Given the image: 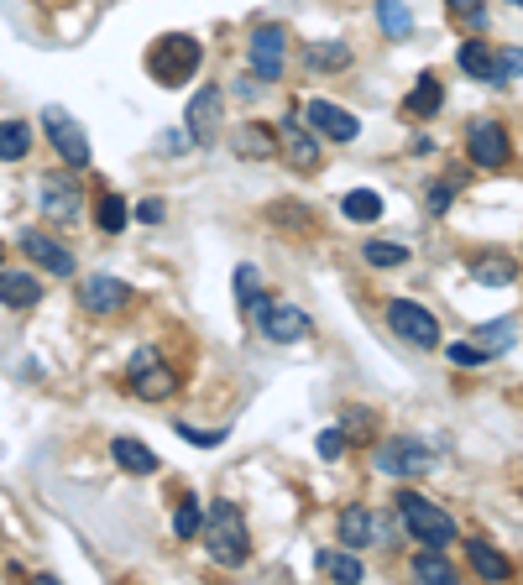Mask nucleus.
<instances>
[{
  "label": "nucleus",
  "mask_w": 523,
  "mask_h": 585,
  "mask_svg": "<svg viewBox=\"0 0 523 585\" xmlns=\"http://www.w3.org/2000/svg\"><path fill=\"white\" fill-rule=\"evenodd\" d=\"M204 544H210V559L225 570L246 565L252 554V533H246V518L236 502H210V518H204Z\"/></svg>",
  "instance_id": "obj_1"
},
{
  "label": "nucleus",
  "mask_w": 523,
  "mask_h": 585,
  "mask_svg": "<svg viewBox=\"0 0 523 585\" xmlns=\"http://www.w3.org/2000/svg\"><path fill=\"white\" fill-rule=\"evenodd\" d=\"M398 518H403L408 538H419L424 549H450L456 544V518L440 512L435 502H424L419 491H398Z\"/></svg>",
  "instance_id": "obj_2"
},
{
  "label": "nucleus",
  "mask_w": 523,
  "mask_h": 585,
  "mask_svg": "<svg viewBox=\"0 0 523 585\" xmlns=\"http://www.w3.org/2000/svg\"><path fill=\"white\" fill-rule=\"evenodd\" d=\"M199 58H204L199 37L173 32V37H163V42L147 53V68H152V79L163 84V89H178V84H189V79L199 74Z\"/></svg>",
  "instance_id": "obj_3"
},
{
  "label": "nucleus",
  "mask_w": 523,
  "mask_h": 585,
  "mask_svg": "<svg viewBox=\"0 0 523 585\" xmlns=\"http://www.w3.org/2000/svg\"><path fill=\"white\" fill-rule=\"evenodd\" d=\"M246 314H252V319H257V330H262L267 340H278V345L309 340V314H304V309H293V303H278V298L257 293L252 303H246Z\"/></svg>",
  "instance_id": "obj_4"
},
{
  "label": "nucleus",
  "mask_w": 523,
  "mask_h": 585,
  "mask_svg": "<svg viewBox=\"0 0 523 585\" xmlns=\"http://www.w3.org/2000/svg\"><path fill=\"white\" fill-rule=\"evenodd\" d=\"M126 387L142 397V403H163V397L173 392V371H168V361L157 356L152 345H142L131 356V366H126Z\"/></svg>",
  "instance_id": "obj_5"
},
{
  "label": "nucleus",
  "mask_w": 523,
  "mask_h": 585,
  "mask_svg": "<svg viewBox=\"0 0 523 585\" xmlns=\"http://www.w3.org/2000/svg\"><path fill=\"white\" fill-rule=\"evenodd\" d=\"M388 330L398 335V340H408V345H440V319L424 309V303H414V298H393L388 303Z\"/></svg>",
  "instance_id": "obj_6"
},
{
  "label": "nucleus",
  "mask_w": 523,
  "mask_h": 585,
  "mask_svg": "<svg viewBox=\"0 0 523 585\" xmlns=\"http://www.w3.org/2000/svg\"><path fill=\"white\" fill-rule=\"evenodd\" d=\"M42 131L53 136V147L63 152L68 168H89V157H95V152H89V136H84L74 121H68L63 105H48V110H42Z\"/></svg>",
  "instance_id": "obj_7"
},
{
  "label": "nucleus",
  "mask_w": 523,
  "mask_h": 585,
  "mask_svg": "<svg viewBox=\"0 0 523 585\" xmlns=\"http://www.w3.org/2000/svg\"><path fill=\"white\" fill-rule=\"evenodd\" d=\"M429 450L419 439H388V444H377V471L382 476H424L429 471Z\"/></svg>",
  "instance_id": "obj_8"
},
{
  "label": "nucleus",
  "mask_w": 523,
  "mask_h": 585,
  "mask_svg": "<svg viewBox=\"0 0 523 585\" xmlns=\"http://www.w3.org/2000/svg\"><path fill=\"white\" fill-rule=\"evenodd\" d=\"M37 204H42V215H48V220H58V225H74L79 220V189H74V178H42L37 183Z\"/></svg>",
  "instance_id": "obj_9"
},
{
  "label": "nucleus",
  "mask_w": 523,
  "mask_h": 585,
  "mask_svg": "<svg viewBox=\"0 0 523 585\" xmlns=\"http://www.w3.org/2000/svg\"><path fill=\"white\" fill-rule=\"evenodd\" d=\"M246 48H252V74L257 79H283V48H288L283 27H257Z\"/></svg>",
  "instance_id": "obj_10"
},
{
  "label": "nucleus",
  "mask_w": 523,
  "mask_h": 585,
  "mask_svg": "<svg viewBox=\"0 0 523 585\" xmlns=\"http://www.w3.org/2000/svg\"><path fill=\"white\" fill-rule=\"evenodd\" d=\"M126 298H131V288L121 283V277H84V283H79V303H84V309L89 314H121L126 309Z\"/></svg>",
  "instance_id": "obj_11"
},
{
  "label": "nucleus",
  "mask_w": 523,
  "mask_h": 585,
  "mask_svg": "<svg viewBox=\"0 0 523 585\" xmlns=\"http://www.w3.org/2000/svg\"><path fill=\"white\" fill-rule=\"evenodd\" d=\"M466 147H471V162H482V168H503L508 162V131L497 121H471Z\"/></svg>",
  "instance_id": "obj_12"
},
{
  "label": "nucleus",
  "mask_w": 523,
  "mask_h": 585,
  "mask_svg": "<svg viewBox=\"0 0 523 585\" xmlns=\"http://www.w3.org/2000/svg\"><path fill=\"white\" fill-rule=\"evenodd\" d=\"M304 115H309V126L320 131V136H330V142H356V131H361L356 115L340 110V105H330V100H309Z\"/></svg>",
  "instance_id": "obj_13"
},
{
  "label": "nucleus",
  "mask_w": 523,
  "mask_h": 585,
  "mask_svg": "<svg viewBox=\"0 0 523 585\" xmlns=\"http://www.w3.org/2000/svg\"><path fill=\"white\" fill-rule=\"evenodd\" d=\"M382 533H388V523H382L377 512H367V507H346V512H340V544H346V549L382 544Z\"/></svg>",
  "instance_id": "obj_14"
},
{
  "label": "nucleus",
  "mask_w": 523,
  "mask_h": 585,
  "mask_svg": "<svg viewBox=\"0 0 523 585\" xmlns=\"http://www.w3.org/2000/svg\"><path fill=\"white\" fill-rule=\"evenodd\" d=\"M21 251H27L42 272H53V277H74V251H63L53 236H42V230H27V236H21Z\"/></svg>",
  "instance_id": "obj_15"
},
{
  "label": "nucleus",
  "mask_w": 523,
  "mask_h": 585,
  "mask_svg": "<svg viewBox=\"0 0 523 585\" xmlns=\"http://www.w3.org/2000/svg\"><path fill=\"white\" fill-rule=\"evenodd\" d=\"M215 121H220V89H199V95L189 100V136H194V147L215 142Z\"/></svg>",
  "instance_id": "obj_16"
},
{
  "label": "nucleus",
  "mask_w": 523,
  "mask_h": 585,
  "mask_svg": "<svg viewBox=\"0 0 523 585\" xmlns=\"http://www.w3.org/2000/svg\"><path fill=\"white\" fill-rule=\"evenodd\" d=\"M0 303H11V309H32V303H42V283L32 272H6L0 267Z\"/></svg>",
  "instance_id": "obj_17"
},
{
  "label": "nucleus",
  "mask_w": 523,
  "mask_h": 585,
  "mask_svg": "<svg viewBox=\"0 0 523 585\" xmlns=\"http://www.w3.org/2000/svg\"><path fill=\"white\" fill-rule=\"evenodd\" d=\"M461 68H466V74L471 79H482V84H497V53L487 48V42L482 37H471V42H461Z\"/></svg>",
  "instance_id": "obj_18"
},
{
  "label": "nucleus",
  "mask_w": 523,
  "mask_h": 585,
  "mask_svg": "<svg viewBox=\"0 0 523 585\" xmlns=\"http://www.w3.org/2000/svg\"><path fill=\"white\" fill-rule=\"evenodd\" d=\"M466 559H471V570L482 575V580H508L513 570H508V559L497 554L487 538H466Z\"/></svg>",
  "instance_id": "obj_19"
},
{
  "label": "nucleus",
  "mask_w": 523,
  "mask_h": 585,
  "mask_svg": "<svg viewBox=\"0 0 523 585\" xmlns=\"http://www.w3.org/2000/svg\"><path fill=\"white\" fill-rule=\"evenodd\" d=\"M283 147H288V157L299 162V168H320V147H314V136L293 121V115H283Z\"/></svg>",
  "instance_id": "obj_20"
},
{
  "label": "nucleus",
  "mask_w": 523,
  "mask_h": 585,
  "mask_svg": "<svg viewBox=\"0 0 523 585\" xmlns=\"http://www.w3.org/2000/svg\"><path fill=\"white\" fill-rule=\"evenodd\" d=\"M110 455H116V465H121V471H136V476H152L157 471V455L147 450V444L142 439H116V444H110Z\"/></svg>",
  "instance_id": "obj_21"
},
{
  "label": "nucleus",
  "mask_w": 523,
  "mask_h": 585,
  "mask_svg": "<svg viewBox=\"0 0 523 585\" xmlns=\"http://www.w3.org/2000/svg\"><path fill=\"white\" fill-rule=\"evenodd\" d=\"M32 152V126L27 121H0V162H21Z\"/></svg>",
  "instance_id": "obj_22"
},
{
  "label": "nucleus",
  "mask_w": 523,
  "mask_h": 585,
  "mask_svg": "<svg viewBox=\"0 0 523 585\" xmlns=\"http://www.w3.org/2000/svg\"><path fill=\"white\" fill-rule=\"evenodd\" d=\"M320 570H325L330 580H346V585H361V580H367L361 559H356V554H346V549H325V554H320Z\"/></svg>",
  "instance_id": "obj_23"
},
{
  "label": "nucleus",
  "mask_w": 523,
  "mask_h": 585,
  "mask_svg": "<svg viewBox=\"0 0 523 585\" xmlns=\"http://www.w3.org/2000/svg\"><path fill=\"white\" fill-rule=\"evenodd\" d=\"M440 105H445L440 79H435V74H419V84L408 89V115H435Z\"/></svg>",
  "instance_id": "obj_24"
},
{
  "label": "nucleus",
  "mask_w": 523,
  "mask_h": 585,
  "mask_svg": "<svg viewBox=\"0 0 523 585\" xmlns=\"http://www.w3.org/2000/svg\"><path fill=\"white\" fill-rule=\"evenodd\" d=\"M340 209H346V220L367 225V220H377V215H382V209H388V204H382V194H377V189H351L346 199H340Z\"/></svg>",
  "instance_id": "obj_25"
},
{
  "label": "nucleus",
  "mask_w": 523,
  "mask_h": 585,
  "mask_svg": "<svg viewBox=\"0 0 523 585\" xmlns=\"http://www.w3.org/2000/svg\"><path fill=\"white\" fill-rule=\"evenodd\" d=\"M414 580H429V585H450L456 570H450V559L440 549H419L414 554Z\"/></svg>",
  "instance_id": "obj_26"
},
{
  "label": "nucleus",
  "mask_w": 523,
  "mask_h": 585,
  "mask_svg": "<svg viewBox=\"0 0 523 585\" xmlns=\"http://www.w3.org/2000/svg\"><path fill=\"white\" fill-rule=\"evenodd\" d=\"M377 21L388 37H408V27H414V16H408L403 0H377Z\"/></svg>",
  "instance_id": "obj_27"
},
{
  "label": "nucleus",
  "mask_w": 523,
  "mask_h": 585,
  "mask_svg": "<svg viewBox=\"0 0 523 585\" xmlns=\"http://www.w3.org/2000/svg\"><path fill=\"white\" fill-rule=\"evenodd\" d=\"M309 68H346L351 63V48L346 42H309Z\"/></svg>",
  "instance_id": "obj_28"
},
{
  "label": "nucleus",
  "mask_w": 523,
  "mask_h": 585,
  "mask_svg": "<svg viewBox=\"0 0 523 585\" xmlns=\"http://www.w3.org/2000/svg\"><path fill=\"white\" fill-rule=\"evenodd\" d=\"M471 272H476V283L482 288H508L513 283V262H503V256H482Z\"/></svg>",
  "instance_id": "obj_29"
},
{
  "label": "nucleus",
  "mask_w": 523,
  "mask_h": 585,
  "mask_svg": "<svg viewBox=\"0 0 523 585\" xmlns=\"http://www.w3.org/2000/svg\"><path fill=\"white\" fill-rule=\"evenodd\" d=\"M95 220H100L105 236H116V230L131 220V209H126V199H121V194H105V199H100V209H95Z\"/></svg>",
  "instance_id": "obj_30"
},
{
  "label": "nucleus",
  "mask_w": 523,
  "mask_h": 585,
  "mask_svg": "<svg viewBox=\"0 0 523 585\" xmlns=\"http://www.w3.org/2000/svg\"><path fill=\"white\" fill-rule=\"evenodd\" d=\"M361 256H367L372 267H403L408 246H398V241H367V246H361Z\"/></svg>",
  "instance_id": "obj_31"
},
{
  "label": "nucleus",
  "mask_w": 523,
  "mask_h": 585,
  "mask_svg": "<svg viewBox=\"0 0 523 585\" xmlns=\"http://www.w3.org/2000/svg\"><path fill=\"white\" fill-rule=\"evenodd\" d=\"M199 528H204V512H199L194 497H184V502H178V512H173V533L178 538H199Z\"/></svg>",
  "instance_id": "obj_32"
},
{
  "label": "nucleus",
  "mask_w": 523,
  "mask_h": 585,
  "mask_svg": "<svg viewBox=\"0 0 523 585\" xmlns=\"http://www.w3.org/2000/svg\"><path fill=\"white\" fill-rule=\"evenodd\" d=\"M236 152H241V157H252V152L267 157V152H272V136L257 131V126H246V131H236Z\"/></svg>",
  "instance_id": "obj_33"
},
{
  "label": "nucleus",
  "mask_w": 523,
  "mask_h": 585,
  "mask_svg": "<svg viewBox=\"0 0 523 585\" xmlns=\"http://www.w3.org/2000/svg\"><path fill=\"white\" fill-rule=\"evenodd\" d=\"M257 283H262L257 267H252V262H241V267H236V303H241V309H246V303H252V298L262 293Z\"/></svg>",
  "instance_id": "obj_34"
},
{
  "label": "nucleus",
  "mask_w": 523,
  "mask_h": 585,
  "mask_svg": "<svg viewBox=\"0 0 523 585\" xmlns=\"http://www.w3.org/2000/svg\"><path fill=\"white\" fill-rule=\"evenodd\" d=\"M482 345L487 350H497V345H513V319H492V324H482Z\"/></svg>",
  "instance_id": "obj_35"
},
{
  "label": "nucleus",
  "mask_w": 523,
  "mask_h": 585,
  "mask_svg": "<svg viewBox=\"0 0 523 585\" xmlns=\"http://www.w3.org/2000/svg\"><path fill=\"white\" fill-rule=\"evenodd\" d=\"M445 6L456 16H466V27H476V32L487 27V6H476V0H445Z\"/></svg>",
  "instance_id": "obj_36"
},
{
  "label": "nucleus",
  "mask_w": 523,
  "mask_h": 585,
  "mask_svg": "<svg viewBox=\"0 0 523 585\" xmlns=\"http://www.w3.org/2000/svg\"><path fill=\"white\" fill-rule=\"evenodd\" d=\"M346 439H372V413L367 408H346Z\"/></svg>",
  "instance_id": "obj_37"
},
{
  "label": "nucleus",
  "mask_w": 523,
  "mask_h": 585,
  "mask_svg": "<svg viewBox=\"0 0 523 585\" xmlns=\"http://www.w3.org/2000/svg\"><path fill=\"white\" fill-rule=\"evenodd\" d=\"M487 356H492V350H487V345H461V340H456V345H450V361H456V366H482Z\"/></svg>",
  "instance_id": "obj_38"
},
{
  "label": "nucleus",
  "mask_w": 523,
  "mask_h": 585,
  "mask_svg": "<svg viewBox=\"0 0 523 585\" xmlns=\"http://www.w3.org/2000/svg\"><path fill=\"white\" fill-rule=\"evenodd\" d=\"M523 74V48H503L497 53V79H518Z\"/></svg>",
  "instance_id": "obj_39"
},
{
  "label": "nucleus",
  "mask_w": 523,
  "mask_h": 585,
  "mask_svg": "<svg viewBox=\"0 0 523 585\" xmlns=\"http://www.w3.org/2000/svg\"><path fill=\"white\" fill-rule=\"evenodd\" d=\"M346 444H351V439H346V429H325V434H320V455H325V460H335V455H346Z\"/></svg>",
  "instance_id": "obj_40"
},
{
  "label": "nucleus",
  "mask_w": 523,
  "mask_h": 585,
  "mask_svg": "<svg viewBox=\"0 0 523 585\" xmlns=\"http://www.w3.org/2000/svg\"><path fill=\"white\" fill-rule=\"evenodd\" d=\"M163 215H168L163 199H142V204H136V220H142V225H163Z\"/></svg>",
  "instance_id": "obj_41"
},
{
  "label": "nucleus",
  "mask_w": 523,
  "mask_h": 585,
  "mask_svg": "<svg viewBox=\"0 0 523 585\" xmlns=\"http://www.w3.org/2000/svg\"><path fill=\"white\" fill-rule=\"evenodd\" d=\"M450 199H456V189H450V183H435V189H429V209H435V215H445Z\"/></svg>",
  "instance_id": "obj_42"
},
{
  "label": "nucleus",
  "mask_w": 523,
  "mask_h": 585,
  "mask_svg": "<svg viewBox=\"0 0 523 585\" xmlns=\"http://www.w3.org/2000/svg\"><path fill=\"white\" fill-rule=\"evenodd\" d=\"M178 434L194 439V444H220V439H225V429H210V434H204V429H189V424H178Z\"/></svg>",
  "instance_id": "obj_43"
},
{
  "label": "nucleus",
  "mask_w": 523,
  "mask_h": 585,
  "mask_svg": "<svg viewBox=\"0 0 523 585\" xmlns=\"http://www.w3.org/2000/svg\"><path fill=\"white\" fill-rule=\"evenodd\" d=\"M0 251H6V246H0Z\"/></svg>",
  "instance_id": "obj_44"
}]
</instances>
